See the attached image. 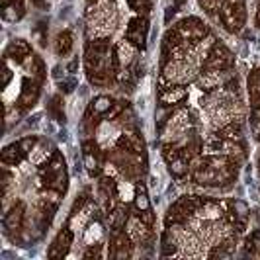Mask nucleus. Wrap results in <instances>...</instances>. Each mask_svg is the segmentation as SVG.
Wrapping results in <instances>:
<instances>
[{
  "instance_id": "nucleus-1",
  "label": "nucleus",
  "mask_w": 260,
  "mask_h": 260,
  "mask_svg": "<svg viewBox=\"0 0 260 260\" xmlns=\"http://www.w3.org/2000/svg\"><path fill=\"white\" fill-rule=\"evenodd\" d=\"M39 174L47 188L63 194L67 190V172H65V158L59 151H55L53 156L39 169Z\"/></svg>"
},
{
  "instance_id": "nucleus-2",
  "label": "nucleus",
  "mask_w": 260,
  "mask_h": 260,
  "mask_svg": "<svg viewBox=\"0 0 260 260\" xmlns=\"http://www.w3.org/2000/svg\"><path fill=\"white\" fill-rule=\"evenodd\" d=\"M219 16H221V24L225 26L227 31L237 34L245 26V2L243 0H223L221 8H219Z\"/></svg>"
},
{
  "instance_id": "nucleus-3",
  "label": "nucleus",
  "mask_w": 260,
  "mask_h": 260,
  "mask_svg": "<svg viewBox=\"0 0 260 260\" xmlns=\"http://www.w3.org/2000/svg\"><path fill=\"white\" fill-rule=\"evenodd\" d=\"M231 65H233V55L221 43H215L211 47L208 59L204 63L206 71H225V69H229Z\"/></svg>"
},
{
  "instance_id": "nucleus-4",
  "label": "nucleus",
  "mask_w": 260,
  "mask_h": 260,
  "mask_svg": "<svg viewBox=\"0 0 260 260\" xmlns=\"http://www.w3.org/2000/svg\"><path fill=\"white\" fill-rule=\"evenodd\" d=\"M147 34H149L147 18H143V16L133 18L129 26H127V31H125V41H129L135 49H143L145 41H147Z\"/></svg>"
},
{
  "instance_id": "nucleus-5",
  "label": "nucleus",
  "mask_w": 260,
  "mask_h": 260,
  "mask_svg": "<svg viewBox=\"0 0 260 260\" xmlns=\"http://www.w3.org/2000/svg\"><path fill=\"white\" fill-rule=\"evenodd\" d=\"M165 78H169L170 82H190L194 78V69L186 65L182 59H172L165 67Z\"/></svg>"
},
{
  "instance_id": "nucleus-6",
  "label": "nucleus",
  "mask_w": 260,
  "mask_h": 260,
  "mask_svg": "<svg viewBox=\"0 0 260 260\" xmlns=\"http://www.w3.org/2000/svg\"><path fill=\"white\" fill-rule=\"evenodd\" d=\"M39 84L41 82H38L34 77L22 80V92H20V98H18V106L22 110H29V108L36 106L39 98Z\"/></svg>"
},
{
  "instance_id": "nucleus-7",
  "label": "nucleus",
  "mask_w": 260,
  "mask_h": 260,
  "mask_svg": "<svg viewBox=\"0 0 260 260\" xmlns=\"http://www.w3.org/2000/svg\"><path fill=\"white\" fill-rule=\"evenodd\" d=\"M178 29L182 31L184 39H188V41H192V43H198L200 39H204V36L208 34L206 26H204L198 18H188V20H182V22L178 24Z\"/></svg>"
},
{
  "instance_id": "nucleus-8",
  "label": "nucleus",
  "mask_w": 260,
  "mask_h": 260,
  "mask_svg": "<svg viewBox=\"0 0 260 260\" xmlns=\"http://www.w3.org/2000/svg\"><path fill=\"white\" fill-rule=\"evenodd\" d=\"M71 245H73V231L71 229H63L61 233L57 235V239L53 241L47 256L49 258H63L67 252H69Z\"/></svg>"
},
{
  "instance_id": "nucleus-9",
  "label": "nucleus",
  "mask_w": 260,
  "mask_h": 260,
  "mask_svg": "<svg viewBox=\"0 0 260 260\" xmlns=\"http://www.w3.org/2000/svg\"><path fill=\"white\" fill-rule=\"evenodd\" d=\"M186 96H188L186 86L184 84H176V86H170V88H160V92H158V102L162 106H174V104H180Z\"/></svg>"
},
{
  "instance_id": "nucleus-10",
  "label": "nucleus",
  "mask_w": 260,
  "mask_h": 260,
  "mask_svg": "<svg viewBox=\"0 0 260 260\" xmlns=\"http://www.w3.org/2000/svg\"><path fill=\"white\" fill-rule=\"evenodd\" d=\"M24 215H26V206L22 202H18L4 217V227L14 233V231H20L22 229V223H24Z\"/></svg>"
},
{
  "instance_id": "nucleus-11",
  "label": "nucleus",
  "mask_w": 260,
  "mask_h": 260,
  "mask_svg": "<svg viewBox=\"0 0 260 260\" xmlns=\"http://www.w3.org/2000/svg\"><path fill=\"white\" fill-rule=\"evenodd\" d=\"M24 158H26V153H24L20 141L8 145V147L2 151V155H0V160H2L4 167H16V165H20Z\"/></svg>"
},
{
  "instance_id": "nucleus-12",
  "label": "nucleus",
  "mask_w": 260,
  "mask_h": 260,
  "mask_svg": "<svg viewBox=\"0 0 260 260\" xmlns=\"http://www.w3.org/2000/svg\"><path fill=\"white\" fill-rule=\"evenodd\" d=\"M31 55V47H29V43H27L26 39H14L12 43L8 45V49H6V57H10L14 59L16 63H24V59Z\"/></svg>"
},
{
  "instance_id": "nucleus-13",
  "label": "nucleus",
  "mask_w": 260,
  "mask_h": 260,
  "mask_svg": "<svg viewBox=\"0 0 260 260\" xmlns=\"http://www.w3.org/2000/svg\"><path fill=\"white\" fill-rule=\"evenodd\" d=\"M82 153H84V165L90 176H98L100 174V162L96 158V145L92 141H86L82 145Z\"/></svg>"
},
{
  "instance_id": "nucleus-14",
  "label": "nucleus",
  "mask_w": 260,
  "mask_h": 260,
  "mask_svg": "<svg viewBox=\"0 0 260 260\" xmlns=\"http://www.w3.org/2000/svg\"><path fill=\"white\" fill-rule=\"evenodd\" d=\"M129 237L121 231H116V237H114V252L112 256L114 258H127L129 256Z\"/></svg>"
},
{
  "instance_id": "nucleus-15",
  "label": "nucleus",
  "mask_w": 260,
  "mask_h": 260,
  "mask_svg": "<svg viewBox=\"0 0 260 260\" xmlns=\"http://www.w3.org/2000/svg\"><path fill=\"white\" fill-rule=\"evenodd\" d=\"M133 204H135L137 213H147V211H151V202H149V196H147L145 186H141V184H139V186H137V190H135Z\"/></svg>"
},
{
  "instance_id": "nucleus-16",
  "label": "nucleus",
  "mask_w": 260,
  "mask_h": 260,
  "mask_svg": "<svg viewBox=\"0 0 260 260\" xmlns=\"http://www.w3.org/2000/svg\"><path fill=\"white\" fill-rule=\"evenodd\" d=\"M73 49V34L65 29V31H61L59 36H57V41H55V51L57 55H67V53Z\"/></svg>"
},
{
  "instance_id": "nucleus-17",
  "label": "nucleus",
  "mask_w": 260,
  "mask_h": 260,
  "mask_svg": "<svg viewBox=\"0 0 260 260\" xmlns=\"http://www.w3.org/2000/svg\"><path fill=\"white\" fill-rule=\"evenodd\" d=\"M169 170L174 178H184L188 174V158H184L182 155L176 156L174 160L169 162Z\"/></svg>"
},
{
  "instance_id": "nucleus-18",
  "label": "nucleus",
  "mask_w": 260,
  "mask_h": 260,
  "mask_svg": "<svg viewBox=\"0 0 260 260\" xmlns=\"http://www.w3.org/2000/svg\"><path fill=\"white\" fill-rule=\"evenodd\" d=\"M22 16H24V10L18 8L12 0H10V2H4V6H2V18H4L6 22H18Z\"/></svg>"
},
{
  "instance_id": "nucleus-19",
  "label": "nucleus",
  "mask_w": 260,
  "mask_h": 260,
  "mask_svg": "<svg viewBox=\"0 0 260 260\" xmlns=\"http://www.w3.org/2000/svg\"><path fill=\"white\" fill-rule=\"evenodd\" d=\"M49 114L55 121L65 123V110H63V98L61 96H53L51 104H49Z\"/></svg>"
},
{
  "instance_id": "nucleus-20",
  "label": "nucleus",
  "mask_w": 260,
  "mask_h": 260,
  "mask_svg": "<svg viewBox=\"0 0 260 260\" xmlns=\"http://www.w3.org/2000/svg\"><path fill=\"white\" fill-rule=\"evenodd\" d=\"M217 137L223 141H239L241 139V127L235 125V123H229V125H225L217 131Z\"/></svg>"
},
{
  "instance_id": "nucleus-21",
  "label": "nucleus",
  "mask_w": 260,
  "mask_h": 260,
  "mask_svg": "<svg viewBox=\"0 0 260 260\" xmlns=\"http://www.w3.org/2000/svg\"><path fill=\"white\" fill-rule=\"evenodd\" d=\"M112 104H114V102H112L110 96H98V98L92 102V110H94L96 114H108Z\"/></svg>"
},
{
  "instance_id": "nucleus-22",
  "label": "nucleus",
  "mask_w": 260,
  "mask_h": 260,
  "mask_svg": "<svg viewBox=\"0 0 260 260\" xmlns=\"http://www.w3.org/2000/svg\"><path fill=\"white\" fill-rule=\"evenodd\" d=\"M125 221H127V211H123V209H116V211H112V213H110V225H112L116 231H119V229L125 225Z\"/></svg>"
},
{
  "instance_id": "nucleus-23",
  "label": "nucleus",
  "mask_w": 260,
  "mask_h": 260,
  "mask_svg": "<svg viewBox=\"0 0 260 260\" xmlns=\"http://www.w3.org/2000/svg\"><path fill=\"white\" fill-rule=\"evenodd\" d=\"M31 77L38 82H43V78H45V65L39 57H31Z\"/></svg>"
},
{
  "instance_id": "nucleus-24",
  "label": "nucleus",
  "mask_w": 260,
  "mask_h": 260,
  "mask_svg": "<svg viewBox=\"0 0 260 260\" xmlns=\"http://www.w3.org/2000/svg\"><path fill=\"white\" fill-rule=\"evenodd\" d=\"M233 209H235V215L239 217V221H247L248 206L245 204V202H241V200H235V202H233Z\"/></svg>"
},
{
  "instance_id": "nucleus-25",
  "label": "nucleus",
  "mask_w": 260,
  "mask_h": 260,
  "mask_svg": "<svg viewBox=\"0 0 260 260\" xmlns=\"http://www.w3.org/2000/svg\"><path fill=\"white\" fill-rule=\"evenodd\" d=\"M127 4L131 10L137 14H143L151 8V0H127Z\"/></svg>"
},
{
  "instance_id": "nucleus-26",
  "label": "nucleus",
  "mask_w": 260,
  "mask_h": 260,
  "mask_svg": "<svg viewBox=\"0 0 260 260\" xmlns=\"http://www.w3.org/2000/svg\"><path fill=\"white\" fill-rule=\"evenodd\" d=\"M125 106H127V102H123V100H119V102H114L112 104V108H110V112L106 114V119H116L123 110H125Z\"/></svg>"
},
{
  "instance_id": "nucleus-27",
  "label": "nucleus",
  "mask_w": 260,
  "mask_h": 260,
  "mask_svg": "<svg viewBox=\"0 0 260 260\" xmlns=\"http://www.w3.org/2000/svg\"><path fill=\"white\" fill-rule=\"evenodd\" d=\"M36 141H38L36 137H26V139H22V141H20V145H22V149H24V153H26V155L34 149V147H36Z\"/></svg>"
},
{
  "instance_id": "nucleus-28",
  "label": "nucleus",
  "mask_w": 260,
  "mask_h": 260,
  "mask_svg": "<svg viewBox=\"0 0 260 260\" xmlns=\"http://www.w3.org/2000/svg\"><path fill=\"white\" fill-rule=\"evenodd\" d=\"M10 78H12V73H10V69H8V67H4V78H2V86H8Z\"/></svg>"
},
{
  "instance_id": "nucleus-29",
  "label": "nucleus",
  "mask_w": 260,
  "mask_h": 260,
  "mask_svg": "<svg viewBox=\"0 0 260 260\" xmlns=\"http://www.w3.org/2000/svg\"><path fill=\"white\" fill-rule=\"evenodd\" d=\"M31 2H34L36 6H39V8H45V2H43V0H31Z\"/></svg>"
},
{
  "instance_id": "nucleus-30",
  "label": "nucleus",
  "mask_w": 260,
  "mask_h": 260,
  "mask_svg": "<svg viewBox=\"0 0 260 260\" xmlns=\"http://www.w3.org/2000/svg\"><path fill=\"white\" fill-rule=\"evenodd\" d=\"M256 26L260 27V2H258V10H256Z\"/></svg>"
},
{
  "instance_id": "nucleus-31",
  "label": "nucleus",
  "mask_w": 260,
  "mask_h": 260,
  "mask_svg": "<svg viewBox=\"0 0 260 260\" xmlns=\"http://www.w3.org/2000/svg\"><path fill=\"white\" fill-rule=\"evenodd\" d=\"M88 2H98V0H88Z\"/></svg>"
}]
</instances>
